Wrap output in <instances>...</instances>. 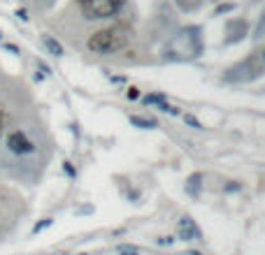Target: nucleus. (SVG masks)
Instances as JSON below:
<instances>
[{"label":"nucleus","mask_w":265,"mask_h":255,"mask_svg":"<svg viewBox=\"0 0 265 255\" xmlns=\"http://www.w3.org/2000/svg\"><path fill=\"white\" fill-rule=\"evenodd\" d=\"M158 244L160 246H168V244H172V239H168V237L165 239H158Z\"/></svg>","instance_id":"14"},{"label":"nucleus","mask_w":265,"mask_h":255,"mask_svg":"<svg viewBox=\"0 0 265 255\" xmlns=\"http://www.w3.org/2000/svg\"><path fill=\"white\" fill-rule=\"evenodd\" d=\"M17 17L21 19V21H28V14H26V12H23V10H19V12H17Z\"/></svg>","instance_id":"12"},{"label":"nucleus","mask_w":265,"mask_h":255,"mask_svg":"<svg viewBox=\"0 0 265 255\" xmlns=\"http://www.w3.org/2000/svg\"><path fill=\"white\" fill-rule=\"evenodd\" d=\"M128 98H130V100L140 98V93H138V88H128Z\"/></svg>","instance_id":"9"},{"label":"nucleus","mask_w":265,"mask_h":255,"mask_svg":"<svg viewBox=\"0 0 265 255\" xmlns=\"http://www.w3.org/2000/svg\"><path fill=\"white\" fill-rule=\"evenodd\" d=\"M233 7H235V5H221V7H219V12H226V10H233Z\"/></svg>","instance_id":"15"},{"label":"nucleus","mask_w":265,"mask_h":255,"mask_svg":"<svg viewBox=\"0 0 265 255\" xmlns=\"http://www.w3.org/2000/svg\"><path fill=\"white\" fill-rule=\"evenodd\" d=\"M128 44V30L121 26H110L103 28L98 33H93L88 38L86 47L93 54H114V51H121Z\"/></svg>","instance_id":"1"},{"label":"nucleus","mask_w":265,"mask_h":255,"mask_svg":"<svg viewBox=\"0 0 265 255\" xmlns=\"http://www.w3.org/2000/svg\"><path fill=\"white\" fill-rule=\"evenodd\" d=\"M7 147H10L12 153H17V156H26V153L35 151V144L28 139L26 132H21V130L10 132V137H7Z\"/></svg>","instance_id":"3"},{"label":"nucleus","mask_w":265,"mask_h":255,"mask_svg":"<svg viewBox=\"0 0 265 255\" xmlns=\"http://www.w3.org/2000/svg\"><path fill=\"white\" fill-rule=\"evenodd\" d=\"M186 123H188V125H193V128H200V123L193 119V116H186Z\"/></svg>","instance_id":"10"},{"label":"nucleus","mask_w":265,"mask_h":255,"mask_svg":"<svg viewBox=\"0 0 265 255\" xmlns=\"http://www.w3.org/2000/svg\"><path fill=\"white\" fill-rule=\"evenodd\" d=\"M49 225H51V221H49V218H47V221H44V223H40L38 228H35V232H40V230H42V228H49Z\"/></svg>","instance_id":"11"},{"label":"nucleus","mask_w":265,"mask_h":255,"mask_svg":"<svg viewBox=\"0 0 265 255\" xmlns=\"http://www.w3.org/2000/svg\"><path fill=\"white\" fill-rule=\"evenodd\" d=\"M0 40H3V33H0Z\"/></svg>","instance_id":"17"},{"label":"nucleus","mask_w":265,"mask_h":255,"mask_svg":"<svg viewBox=\"0 0 265 255\" xmlns=\"http://www.w3.org/2000/svg\"><path fill=\"white\" fill-rule=\"evenodd\" d=\"M119 255H140V250L132 246H119Z\"/></svg>","instance_id":"7"},{"label":"nucleus","mask_w":265,"mask_h":255,"mask_svg":"<svg viewBox=\"0 0 265 255\" xmlns=\"http://www.w3.org/2000/svg\"><path fill=\"white\" fill-rule=\"evenodd\" d=\"M126 0H79L84 17L88 21H98V19H110L123 7Z\"/></svg>","instance_id":"2"},{"label":"nucleus","mask_w":265,"mask_h":255,"mask_svg":"<svg viewBox=\"0 0 265 255\" xmlns=\"http://www.w3.org/2000/svg\"><path fill=\"white\" fill-rule=\"evenodd\" d=\"M5 47H7V51H12V54H19V49L14 47V44H5Z\"/></svg>","instance_id":"13"},{"label":"nucleus","mask_w":265,"mask_h":255,"mask_svg":"<svg viewBox=\"0 0 265 255\" xmlns=\"http://www.w3.org/2000/svg\"><path fill=\"white\" fill-rule=\"evenodd\" d=\"M42 42H44V47H47V51H49L51 56H63V47H61L58 40H54L51 35H44Z\"/></svg>","instance_id":"5"},{"label":"nucleus","mask_w":265,"mask_h":255,"mask_svg":"<svg viewBox=\"0 0 265 255\" xmlns=\"http://www.w3.org/2000/svg\"><path fill=\"white\" fill-rule=\"evenodd\" d=\"M188 255H200V253H188Z\"/></svg>","instance_id":"16"},{"label":"nucleus","mask_w":265,"mask_h":255,"mask_svg":"<svg viewBox=\"0 0 265 255\" xmlns=\"http://www.w3.org/2000/svg\"><path fill=\"white\" fill-rule=\"evenodd\" d=\"M177 237L182 241H193V239H200V230L195 225V221H191L188 216H184L182 221L177 223Z\"/></svg>","instance_id":"4"},{"label":"nucleus","mask_w":265,"mask_h":255,"mask_svg":"<svg viewBox=\"0 0 265 255\" xmlns=\"http://www.w3.org/2000/svg\"><path fill=\"white\" fill-rule=\"evenodd\" d=\"M130 123H132V125H138V128H147V130H149V128H156L154 121H149V119H140V116H132Z\"/></svg>","instance_id":"6"},{"label":"nucleus","mask_w":265,"mask_h":255,"mask_svg":"<svg viewBox=\"0 0 265 255\" xmlns=\"http://www.w3.org/2000/svg\"><path fill=\"white\" fill-rule=\"evenodd\" d=\"M5 121H7V114H5V109L0 107V135H3V128H5Z\"/></svg>","instance_id":"8"}]
</instances>
